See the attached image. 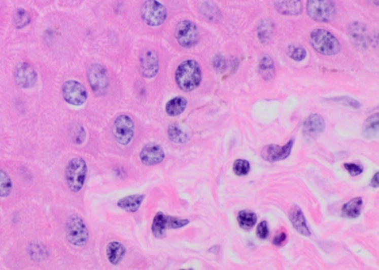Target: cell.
<instances>
[{
  "mask_svg": "<svg viewBox=\"0 0 379 270\" xmlns=\"http://www.w3.org/2000/svg\"><path fill=\"white\" fill-rule=\"evenodd\" d=\"M202 79L199 64L193 59L184 61L177 67L175 80L177 86L185 93H190L199 86Z\"/></svg>",
  "mask_w": 379,
  "mask_h": 270,
  "instance_id": "6da1fadb",
  "label": "cell"
},
{
  "mask_svg": "<svg viewBox=\"0 0 379 270\" xmlns=\"http://www.w3.org/2000/svg\"><path fill=\"white\" fill-rule=\"evenodd\" d=\"M309 40L314 50L325 56H334L341 51V44L336 37L324 29L313 30Z\"/></svg>",
  "mask_w": 379,
  "mask_h": 270,
  "instance_id": "7a4b0ae2",
  "label": "cell"
},
{
  "mask_svg": "<svg viewBox=\"0 0 379 270\" xmlns=\"http://www.w3.org/2000/svg\"><path fill=\"white\" fill-rule=\"evenodd\" d=\"M88 173V165L82 157H74L67 163L65 179L67 186L73 192H79L83 187Z\"/></svg>",
  "mask_w": 379,
  "mask_h": 270,
  "instance_id": "3957f363",
  "label": "cell"
},
{
  "mask_svg": "<svg viewBox=\"0 0 379 270\" xmlns=\"http://www.w3.org/2000/svg\"><path fill=\"white\" fill-rule=\"evenodd\" d=\"M65 234L69 243L77 247H83L88 243L89 233L83 219L77 215L67 218L65 224Z\"/></svg>",
  "mask_w": 379,
  "mask_h": 270,
  "instance_id": "277c9868",
  "label": "cell"
},
{
  "mask_svg": "<svg viewBox=\"0 0 379 270\" xmlns=\"http://www.w3.org/2000/svg\"><path fill=\"white\" fill-rule=\"evenodd\" d=\"M307 12L313 20L325 23L335 18L336 8L333 0H307Z\"/></svg>",
  "mask_w": 379,
  "mask_h": 270,
  "instance_id": "5b68a950",
  "label": "cell"
},
{
  "mask_svg": "<svg viewBox=\"0 0 379 270\" xmlns=\"http://www.w3.org/2000/svg\"><path fill=\"white\" fill-rule=\"evenodd\" d=\"M142 19L148 26L159 27L167 17V9L157 0H147L140 10Z\"/></svg>",
  "mask_w": 379,
  "mask_h": 270,
  "instance_id": "8992f818",
  "label": "cell"
},
{
  "mask_svg": "<svg viewBox=\"0 0 379 270\" xmlns=\"http://www.w3.org/2000/svg\"><path fill=\"white\" fill-rule=\"evenodd\" d=\"M190 221L187 218H180L178 217L166 216L162 212L156 213L153 221L151 231L156 239H163L166 236V231L170 229H178L189 224Z\"/></svg>",
  "mask_w": 379,
  "mask_h": 270,
  "instance_id": "52a82bcc",
  "label": "cell"
},
{
  "mask_svg": "<svg viewBox=\"0 0 379 270\" xmlns=\"http://www.w3.org/2000/svg\"><path fill=\"white\" fill-rule=\"evenodd\" d=\"M88 78L90 88L95 96L101 97L107 94L109 88V78L104 66L97 63L91 64L88 68Z\"/></svg>",
  "mask_w": 379,
  "mask_h": 270,
  "instance_id": "ba28073f",
  "label": "cell"
},
{
  "mask_svg": "<svg viewBox=\"0 0 379 270\" xmlns=\"http://www.w3.org/2000/svg\"><path fill=\"white\" fill-rule=\"evenodd\" d=\"M175 37L177 42L182 48L187 49L193 48L199 40L197 25L192 21H182L176 27Z\"/></svg>",
  "mask_w": 379,
  "mask_h": 270,
  "instance_id": "9c48e42d",
  "label": "cell"
},
{
  "mask_svg": "<svg viewBox=\"0 0 379 270\" xmlns=\"http://www.w3.org/2000/svg\"><path fill=\"white\" fill-rule=\"evenodd\" d=\"M113 131L119 144L126 146L130 144L134 136V123L131 117L127 115L118 116L114 121Z\"/></svg>",
  "mask_w": 379,
  "mask_h": 270,
  "instance_id": "30bf717a",
  "label": "cell"
},
{
  "mask_svg": "<svg viewBox=\"0 0 379 270\" xmlns=\"http://www.w3.org/2000/svg\"><path fill=\"white\" fill-rule=\"evenodd\" d=\"M62 96L67 104L82 106L88 99V92L80 82L68 80L62 86Z\"/></svg>",
  "mask_w": 379,
  "mask_h": 270,
  "instance_id": "8fae6325",
  "label": "cell"
},
{
  "mask_svg": "<svg viewBox=\"0 0 379 270\" xmlns=\"http://www.w3.org/2000/svg\"><path fill=\"white\" fill-rule=\"evenodd\" d=\"M38 75L33 66L27 62H19L14 70L16 83L23 89H30L36 85Z\"/></svg>",
  "mask_w": 379,
  "mask_h": 270,
  "instance_id": "7c38bea8",
  "label": "cell"
},
{
  "mask_svg": "<svg viewBox=\"0 0 379 270\" xmlns=\"http://www.w3.org/2000/svg\"><path fill=\"white\" fill-rule=\"evenodd\" d=\"M159 69V57L156 51L152 49L145 51L140 59V70L142 75L145 78H154Z\"/></svg>",
  "mask_w": 379,
  "mask_h": 270,
  "instance_id": "4fadbf2b",
  "label": "cell"
},
{
  "mask_svg": "<svg viewBox=\"0 0 379 270\" xmlns=\"http://www.w3.org/2000/svg\"><path fill=\"white\" fill-rule=\"evenodd\" d=\"M140 160L147 166L161 163L165 157L164 149L160 145L151 143L143 148L140 154Z\"/></svg>",
  "mask_w": 379,
  "mask_h": 270,
  "instance_id": "5bb4252c",
  "label": "cell"
},
{
  "mask_svg": "<svg viewBox=\"0 0 379 270\" xmlns=\"http://www.w3.org/2000/svg\"><path fill=\"white\" fill-rule=\"evenodd\" d=\"M293 146V140H290L288 144L283 146H278V145H268L262 149L261 154L264 160L269 162L285 160L287 157H289Z\"/></svg>",
  "mask_w": 379,
  "mask_h": 270,
  "instance_id": "9a60e30c",
  "label": "cell"
},
{
  "mask_svg": "<svg viewBox=\"0 0 379 270\" xmlns=\"http://www.w3.org/2000/svg\"><path fill=\"white\" fill-rule=\"evenodd\" d=\"M325 128V120L319 114L309 115L304 123V133L308 138H316L323 132Z\"/></svg>",
  "mask_w": 379,
  "mask_h": 270,
  "instance_id": "2e32d148",
  "label": "cell"
},
{
  "mask_svg": "<svg viewBox=\"0 0 379 270\" xmlns=\"http://www.w3.org/2000/svg\"><path fill=\"white\" fill-rule=\"evenodd\" d=\"M275 7L282 15L297 16L302 12L301 0H275Z\"/></svg>",
  "mask_w": 379,
  "mask_h": 270,
  "instance_id": "e0dca14e",
  "label": "cell"
},
{
  "mask_svg": "<svg viewBox=\"0 0 379 270\" xmlns=\"http://www.w3.org/2000/svg\"><path fill=\"white\" fill-rule=\"evenodd\" d=\"M289 217L290 221L294 227L295 229L300 234L304 236H311L309 228H308L305 218L303 214L302 210L297 205H293L290 210Z\"/></svg>",
  "mask_w": 379,
  "mask_h": 270,
  "instance_id": "ac0fdd59",
  "label": "cell"
},
{
  "mask_svg": "<svg viewBox=\"0 0 379 270\" xmlns=\"http://www.w3.org/2000/svg\"><path fill=\"white\" fill-rule=\"evenodd\" d=\"M145 197L146 196L145 194L127 196V197L119 199L118 201L117 205L127 213H135L140 209Z\"/></svg>",
  "mask_w": 379,
  "mask_h": 270,
  "instance_id": "d6986e66",
  "label": "cell"
},
{
  "mask_svg": "<svg viewBox=\"0 0 379 270\" xmlns=\"http://www.w3.org/2000/svg\"><path fill=\"white\" fill-rule=\"evenodd\" d=\"M126 253L125 246L119 242H111L106 248V255L110 263L113 265H118L123 259Z\"/></svg>",
  "mask_w": 379,
  "mask_h": 270,
  "instance_id": "ffe728a7",
  "label": "cell"
},
{
  "mask_svg": "<svg viewBox=\"0 0 379 270\" xmlns=\"http://www.w3.org/2000/svg\"><path fill=\"white\" fill-rule=\"evenodd\" d=\"M199 11L204 18L209 22H218L222 18L220 9L212 1H205L201 3Z\"/></svg>",
  "mask_w": 379,
  "mask_h": 270,
  "instance_id": "44dd1931",
  "label": "cell"
},
{
  "mask_svg": "<svg viewBox=\"0 0 379 270\" xmlns=\"http://www.w3.org/2000/svg\"><path fill=\"white\" fill-rule=\"evenodd\" d=\"M349 34L354 44L363 47L367 43V33L366 27L362 24L354 22L349 27Z\"/></svg>",
  "mask_w": 379,
  "mask_h": 270,
  "instance_id": "7402d4cb",
  "label": "cell"
},
{
  "mask_svg": "<svg viewBox=\"0 0 379 270\" xmlns=\"http://www.w3.org/2000/svg\"><path fill=\"white\" fill-rule=\"evenodd\" d=\"M188 105V101L182 96L174 98L166 104L165 111L169 116L176 117L183 113Z\"/></svg>",
  "mask_w": 379,
  "mask_h": 270,
  "instance_id": "603a6c76",
  "label": "cell"
},
{
  "mask_svg": "<svg viewBox=\"0 0 379 270\" xmlns=\"http://www.w3.org/2000/svg\"><path fill=\"white\" fill-rule=\"evenodd\" d=\"M259 70L261 76L265 81H270L275 75V66L273 60L268 55H264L261 58L259 64Z\"/></svg>",
  "mask_w": 379,
  "mask_h": 270,
  "instance_id": "cb8c5ba5",
  "label": "cell"
},
{
  "mask_svg": "<svg viewBox=\"0 0 379 270\" xmlns=\"http://www.w3.org/2000/svg\"><path fill=\"white\" fill-rule=\"evenodd\" d=\"M363 200L361 197L351 199L342 207V216L349 218H356L360 216L362 208Z\"/></svg>",
  "mask_w": 379,
  "mask_h": 270,
  "instance_id": "d4e9b609",
  "label": "cell"
},
{
  "mask_svg": "<svg viewBox=\"0 0 379 270\" xmlns=\"http://www.w3.org/2000/svg\"><path fill=\"white\" fill-rule=\"evenodd\" d=\"M168 138L176 144H185L189 141L190 135L188 131L178 124H171L168 127Z\"/></svg>",
  "mask_w": 379,
  "mask_h": 270,
  "instance_id": "484cf974",
  "label": "cell"
},
{
  "mask_svg": "<svg viewBox=\"0 0 379 270\" xmlns=\"http://www.w3.org/2000/svg\"><path fill=\"white\" fill-rule=\"evenodd\" d=\"M379 128L378 113L374 114L364 122L363 134L366 138H373L377 136Z\"/></svg>",
  "mask_w": 379,
  "mask_h": 270,
  "instance_id": "4316f807",
  "label": "cell"
},
{
  "mask_svg": "<svg viewBox=\"0 0 379 270\" xmlns=\"http://www.w3.org/2000/svg\"><path fill=\"white\" fill-rule=\"evenodd\" d=\"M238 224L243 229L249 231L252 229L257 221V216L254 213L248 210L240 211L237 216Z\"/></svg>",
  "mask_w": 379,
  "mask_h": 270,
  "instance_id": "83f0119b",
  "label": "cell"
},
{
  "mask_svg": "<svg viewBox=\"0 0 379 270\" xmlns=\"http://www.w3.org/2000/svg\"><path fill=\"white\" fill-rule=\"evenodd\" d=\"M28 254L30 258L35 261H42L46 259L48 256V252L46 247L43 244L33 242L29 245Z\"/></svg>",
  "mask_w": 379,
  "mask_h": 270,
  "instance_id": "f1b7e54d",
  "label": "cell"
},
{
  "mask_svg": "<svg viewBox=\"0 0 379 270\" xmlns=\"http://www.w3.org/2000/svg\"><path fill=\"white\" fill-rule=\"evenodd\" d=\"M273 31V25L268 19H264L258 27V36L262 42H267Z\"/></svg>",
  "mask_w": 379,
  "mask_h": 270,
  "instance_id": "f546056e",
  "label": "cell"
},
{
  "mask_svg": "<svg viewBox=\"0 0 379 270\" xmlns=\"http://www.w3.org/2000/svg\"><path fill=\"white\" fill-rule=\"evenodd\" d=\"M31 22L30 14L23 9H18L14 16V23L17 29H22L30 25Z\"/></svg>",
  "mask_w": 379,
  "mask_h": 270,
  "instance_id": "4dcf8cb0",
  "label": "cell"
},
{
  "mask_svg": "<svg viewBox=\"0 0 379 270\" xmlns=\"http://www.w3.org/2000/svg\"><path fill=\"white\" fill-rule=\"evenodd\" d=\"M12 181L9 175L0 169V197H7L12 191Z\"/></svg>",
  "mask_w": 379,
  "mask_h": 270,
  "instance_id": "1f68e13d",
  "label": "cell"
},
{
  "mask_svg": "<svg viewBox=\"0 0 379 270\" xmlns=\"http://www.w3.org/2000/svg\"><path fill=\"white\" fill-rule=\"evenodd\" d=\"M287 54H288V56L292 59L297 61V62H301V61L304 60L306 56H307V51H306V50L304 48H302V47L296 46V45L290 46L288 48Z\"/></svg>",
  "mask_w": 379,
  "mask_h": 270,
  "instance_id": "d6a6232c",
  "label": "cell"
},
{
  "mask_svg": "<svg viewBox=\"0 0 379 270\" xmlns=\"http://www.w3.org/2000/svg\"><path fill=\"white\" fill-rule=\"evenodd\" d=\"M249 162L245 160H237L233 164V171L238 176H245L250 171Z\"/></svg>",
  "mask_w": 379,
  "mask_h": 270,
  "instance_id": "836d02e7",
  "label": "cell"
},
{
  "mask_svg": "<svg viewBox=\"0 0 379 270\" xmlns=\"http://www.w3.org/2000/svg\"><path fill=\"white\" fill-rule=\"evenodd\" d=\"M331 101L338 104H343V105L348 106V107H353L354 109H359L361 107V104L357 100L348 97V96H341V97L334 98L332 99Z\"/></svg>",
  "mask_w": 379,
  "mask_h": 270,
  "instance_id": "e575fe53",
  "label": "cell"
},
{
  "mask_svg": "<svg viewBox=\"0 0 379 270\" xmlns=\"http://www.w3.org/2000/svg\"><path fill=\"white\" fill-rule=\"evenodd\" d=\"M212 66L216 71L224 72L227 68V60L222 55H216L212 60Z\"/></svg>",
  "mask_w": 379,
  "mask_h": 270,
  "instance_id": "d590c367",
  "label": "cell"
},
{
  "mask_svg": "<svg viewBox=\"0 0 379 270\" xmlns=\"http://www.w3.org/2000/svg\"><path fill=\"white\" fill-rule=\"evenodd\" d=\"M256 234H257V236L259 239H267L269 235L268 226H267V221H263L260 224L258 225Z\"/></svg>",
  "mask_w": 379,
  "mask_h": 270,
  "instance_id": "8d00e7d4",
  "label": "cell"
},
{
  "mask_svg": "<svg viewBox=\"0 0 379 270\" xmlns=\"http://www.w3.org/2000/svg\"><path fill=\"white\" fill-rule=\"evenodd\" d=\"M345 169L347 170L352 176H357L361 174L363 172V168L359 165L354 163H345Z\"/></svg>",
  "mask_w": 379,
  "mask_h": 270,
  "instance_id": "74e56055",
  "label": "cell"
},
{
  "mask_svg": "<svg viewBox=\"0 0 379 270\" xmlns=\"http://www.w3.org/2000/svg\"><path fill=\"white\" fill-rule=\"evenodd\" d=\"M287 239V234L285 232H280V234H277V236L274 237L272 243L277 246H282V244L285 243V241Z\"/></svg>",
  "mask_w": 379,
  "mask_h": 270,
  "instance_id": "f35d334b",
  "label": "cell"
},
{
  "mask_svg": "<svg viewBox=\"0 0 379 270\" xmlns=\"http://www.w3.org/2000/svg\"><path fill=\"white\" fill-rule=\"evenodd\" d=\"M378 172H377V173H375V176L372 178V181H371V186L375 188V189H378Z\"/></svg>",
  "mask_w": 379,
  "mask_h": 270,
  "instance_id": "ab89813d",
  "label": "cell"
}]
</instances>
